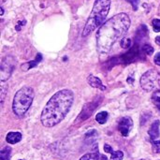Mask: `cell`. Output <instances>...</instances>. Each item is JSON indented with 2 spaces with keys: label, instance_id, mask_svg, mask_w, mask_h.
I'll return each mask as SVG.
<instances>
[{
  "label": "cell",
  "instance_id": "cell-12",
  "mask_svg": "<svg viewBox=\"0 0 160 160\" xmlns=\"http://www.w3.org/2000/svg\"><path fill=\"white\" fill-rule=\"evenodd\" d=\"M21 140H22V134L20 132H9L6 137V141L10 144H15L19 142Z\"/></svg>",
  "mask_w": 160,
  "mask_h": 160
},
{
  "label": "cell",
  "instance_id": "cell-17",
  "mask_svg": "<svg viewBox=\"0 0 160 160\" xmlns=\"http://www.w3.org/2000/svg\"><path fill=\"white\" fill-rule=\"evenodd\" d=\"M108 117H109V114L107 112H98L96 116V121L100 124V125H103L107 122L108 120Z\"/></svg>",
  "mask_w": 160,
  "mask_h": 160
},
{
  "label": "cell",
  "instance_id": "cell-1",
  "mask_svg": "<svg viewBox=\"0 0 160 160\" xmlns=\"http://www.w3.org/2000/svg\"><path fill=\"white\" fill-rule=\"evenodd\" d=\"M130 18L126 13H119L103 23L97 33V48L100 53L109 52L114 43L122 38L130 26Z\"/></svg>",
  "mask_w": 160,
  "mask_h": 160
},
{
  "label": "cell",
  "instance_id": "cell-28",
  "mask_svg": "<svg viewBox=\"0 0 160 160\" xmlns=\"http://www.w3.org/2000/svg\"><path fill=\"white\" fill-rule=\"evenodd\" d=\"M156 42H157L158 45H160V36L159 37H157V38H156Z\"/></svg>",
  "mask_w": 160,
  "mask_h": 160
},
{
  "label": "cell",
  "instance_id": "cell-21",
  "mask_svg": "<svg viewBox=\"0 0 160 160\" xmlns=\"http://www.w3.org/2000/svg\"><path fill=\"white\" fill-rule=\"evenodd\" d=\"M0 89H1L0 90V93H1V105H3L4 100H5V97H6V93H7V89H8V86L5 85V82H2Z\"/></svg>",
  "mask_w": 160,
  "mask_h": 160
},
{
  "label": "cell",
  "instance_id": "cell-7",
  "mask_svg": "<svg viewBox=\"0 0 160 160\" xmlns=\"http://www.w3.org/2000/svg\"><path fill=\"white\" fill-rule=\"evenodd\" d=\"M142 49L140 50L138 44L134 45L127 53H125L122 57H121V60L126 63V64H129L131 62H134L136 59H139V58H142Z\"/></svg>",
  "mask_w": 160,
  "mask_h": 160
},
{
  "label": "cell",
  "instance_id": "cell-10",
  "mask_svg": "<svg viewBox=\"0 0 160 160\" xmlns=\"http://www.w3.org/2000/svg\"><path fill=\"white\" fill-rule=\"evenodd\" d=\"M87 82L89 83V85H91L94 88H98V89H100L102 91L106 90V86L102 83L101 80L99 78L94 76V75H90L87 77Z\"/></svg>",
  "mask_w": 160,
  "mask_h": 160
},
{
  "label": "cell",
  "instance_id": "cell-20",
  "mask_svg": "<svg viewBox=\"0 0 160 160\" xmlns=\"http://www.w3.org/2000/svg\"><path fill=\"white\" fill-rule=\"evenodd\" d=\"M120 44H121V47L124 48V49H128L130 48L131 46V39L128 38H123L120 41Z\"/></svg>",
  "mask_w": 160,
  "mask_h": 160
},
{
  "label": "cell",
  "instance_id": "cell-9",
  "mask_svg": "<svg viewBox=\"0 0 160 160\" xmlns=\"http://www.w3.org/2000/svg\"><path fill=\"white\" fill-rule=\"evenodd\" d=\"M97 107H98V103H97V102H95V101H93V102H91V103L86 104V105L84 106V108L82 109V113L80 114V116H79V118H78V119H82V121L86 120L89 116H91V115H92V113H93L94 110H95Z\"/></svg>",
  "mask_w": 160,
  "mask_h": 160
},
{
  "label": "cell",
  "instance_id": "cell-14",
  "mask_svg": "<svg viewBox=\"0 0 160 160\" xmlns=\"http://www.w3.org/2000/svg\"><path fill=\"white\" fill-rule=\"evenodd\" d=\"M41 59H42L41 54H40V53H38V55H37L36 59H35L34 61H31V62H28V63H26V64L22 65V69H23V70H27V69H29V68H35V67H36V66L40 62V61H41Z\"/></svg>",
  "mask_w": 160,
  "mask_h": 160
},
{
  "label": "cell",
  "instance_id": "cell-13",
  "mask_svg": "<svg viewBox=\"0 0 160 160\" xmlns=\"http://www.w3.org/2000/svg\"><path fill=\"white\" fill-rule=\"evenodd\" d=\"M80 160H108L106 156H103L99 154L98 152H94V153H89L84 155Z\"/></svg>",
  "mask_w": 160,
  "mask_h": 160
},
{
  "label": "cell",
  "instance_id": "cell-19",
  "mask_svg": "<svg viewBox=\"0 0 160 160\" xmlns=\"http://www.w3.org/2000/svg\"><path fill=\"white\" fill-rule=\"evenodd\" d=\"M124 153L122 151H113L111 154V160H123Z\"/></svg>",
  "mask_w": 160,
  "mask_h": 160
},
{
  "label": "cell",
  "instance_id": "cell-2",
  "mask_svg": "<svg viewBox=\"0 0 160 160\" xmlns=\"http://www.w3.org/2000/svg\"><path fill=\"white\" fill-rule=\"evenodd\" d=\"M73 101L74 94L71 90L63 89L56 92L47 102L41 112V124L46 128L58 125L71 109Z\"/></svg>",
  "mask_w": 160,
  "mask_h": 160
},
{
  "label": "cell",
  "instance_id": "cell-5",
  "mask_svg": "<svg viewBox=\"0 0 160 160\" xmlns=\"http://www.w3.org/2000/svg\"><path fill=\"white\" fill-rule=\"evenodd\" d=\"M141 86L143 90L150 92L160 88V72L156 69L146 71L140 80Z\"/></svg>",
  "mask_w": 160,
  "mask_h": 160
},
{
  "label": "cell",
  "instance_id": "cell-18",
  "mask_svg": "<svg viewBox=\"0 0 160 160\" xmlns=\"http://www.w3.org/2000/svg\"><path fill=\"white\" fill-rule=\"evenodd\" d=\"M152 101L160 111V90H156L152 95Z\"/></svg>",
  "mask_w": 160,
  "mask_h": 160
},
{
  "label": "cell",
  "instance_id": "cell-15",
  "mask_svg": "<svg viewBox=\"0 0 160 160\" xmlns=\"http://www.w3.org/2000/svg\"><path fill=\"white\" fill-rule=\"evenodd\" d=\"M147 35H148V29H147L146 25L145 24H142L138 28V30H137V34H136V39H137V41L142 40Z\"/></svg>",
  "mask_w": 160,
  "mask_h": 160
},
{
  "label": "cell",
  "instance_id": "cell-27",
  "mask_svg": "<svg viewBox=\"0 0 160 160\" xmlns=\"http://www.w3.org/2000/svg\"><path fill=\"white\" fill-rule=\"evenodd\" d=\"M104 150H105L106 153H110V154H112V153L113 152L112 148L109 144H105V145H104Z\"/></svg>",
  "mask_w": 160,
  "mask_h": 160
},
{
  "label": "cell",
  "instance_id": "cell-3",
  "mask_svg": "<svg viewBox=\"0 0 160 160\" xmlns=\"http://www.w3.org/2000/svg\"><path fill=\"white\" fill-rule=\"evenodd\" d=\"M111 0H96L90 16L82 31V37L88 36L98 27H99L107 18L110 11Z\"/></svg>",
  "mask_w": 160,
  "mask_h": 160
},
{
  "label": "cell",
  "instance_id": "cell-26",
  "mask_svg": "<svg viewBox=\"0 0 160 160\" xmlns=\"http://www.w3.org/2000/svg\"><path fill=\"white\" fill-rule=\"evenodd\" d=\"M154 62H155L156 65H158V66H159L160 67V52H158V53L155 55V57H154Z\"/></svg>",
  "mask_w": 160,
  "mask_h": 160
},
{
  "label": "cell",
  "instance_id": "cell-4",
  "mask_svg": "<svg viewBox=\"0 0 160 160\" xmlns=\"http://www.w3.org/2000/svg\"><path fill=\"white\" fill-rule=\"evenodd\" d=\"M34 99V90L29 86H23L14 96L12 103L13 112L22 117L28 111Z\"/></svg>",
  "mask_w": 160,
  "mask_h": 160
},
{
  "label": "cell",
  "instance_id": "cell-8",
  "mask_svg": "<svg viewBox=\"0 0 160 160\" xmlns=\"http://www.w3.org/2000/svg\"><path fill=\"white\" fill-rule=\"evenodd\" d=\"M132 128H133V121L130 117L126 116V117L121 118V120L119 121L118 129L124 137H127L129 135V132L131 131Z\"/></svg>",
  "mask_w": 160,
  "mask_h": 160
},
{
  "label": "cell",
  "instance_id": "cell-30",
  "mask_svg": "<svg viewBox=\"0 0 160 160\" xmlns=\"http://www.w3.org/2000/svg\"><path fill=\"white\" fill-rule=\"evenodd\" d=\"M20 160H25V159H20Z\"/></svg>",
  "mask_w": 160,
  "mask_h": 160
},
{
  "label": "cell",
  "instance_id": "cell-22",
  "mask_svg": "<svg viewBox=\"0 0 160 160\" xmlns=\"http://www.w3.org/2000/svg\"><path fill=\"white\" fill-rule=\"evenodd\" d=\"M142 52L145 54H147V55H152L153 52H154V48L151 45H149V44H144L142 47Z\"/></svg>",
  "mask_w": 160,
  "mask_h": 160
},
{
  "label": "cell",
  "instance_id": "cell-25",
  "mask_svg": "<svg viewBox=\"0 0 160 160\" xmlns=\"http://www.w3.org/2000/svg\"><path fill=\"white\" fill-rule=\"evenodd\" d=\"M128 3L131 4L132 8L134 10H138V8H139V3H140V0H127Z\"/></svg>",
  "mask_w": 160,
  "mask_h": 160
},
{
  "label": "cell",
  "instance_id": "cell-23",
  "mask_svg": "<svg viewBox=\"0 0 160 160\" xmlns=\"http://www.w3.org/2000/svg\"><path fill=\"white\" fill-rule=\"evenodd\" d=\"M152 142V148L154 153L158 154L160 153V141H151Z\"/></svg>",
  "mask_w": 160,
  "mask_h": 160
},
{
  "label": "cell",
  "instance_id": "cell-16",
  "mask_svg": "<svg viewBox=\"0 0 160 160\" xmlns=\"http://www.w3.org/2000/svg\"><path fill=\"white\" fill-rule=\"evenodd\" d=\"M11 155V148L10 147H4L0 151V160H10Z\"/></svg>",
  "mask_w": 160,
  "mask_h": 160
},
{
  "label": "cell",
  "instance_id": "cell-29",
  "mask_svg": "<svg viewBox=\"0 0 160 160\" xmlns=\"http://www.w3.org/2000/svg\"><path fill=\"white\" fill-rule=\"evenodd\" d=\"M4 14V9H3V8H1V15H3Z\"/></svg>",
  "mask_w": 160,
  "mask_h": 160
},
{
  "label": "cell",
  "instance_id": "cell-24",
  "mask_svg": "<svg viewBox=\"0 0 160 160\" xmlns=\"http://www.w3.org/2000/svg\"><path fill=\"white\" fill-rule=\"evenodd\" d=\"M152 26L155 32H160V19H154L152 21Z\"/></svg>",
  "mask_w": 160,
  "mask_h": 160
},
{
  "label": "cell",
  "instance_id": "cell-6",
  "mask_svg": "<svg viewBox=\"0 0 160 160\" xmlns=\"http://www.w3.org/2000/svg\"><path fill=\"white\" fill-rule=\"evenodd\" d=\"M16 67V60L13 56H6L3 58L0 67V80L1 82H6L11 76L14 68Z\"/></svg>",
  "mask_w": 160,
  "mask_h": 160
},
{
  "label": "cell",
  "instance_id": "cell-11",
  "mask_svg": "<svg viewBox=\"0 0 160 160\" xmlns=\"http://www.w3.org/2000/svg\"><path fill=\"white\" fill-rule=\"evenodd\" d=\"M159 126V120H156V121L151 125V128H150V129L148 130V134H149V136H150L151 141H157V139H158L160 134Z\"/></svg>",
  "mask_w": 160,
  "mask_h": 160
}]
</instances>
